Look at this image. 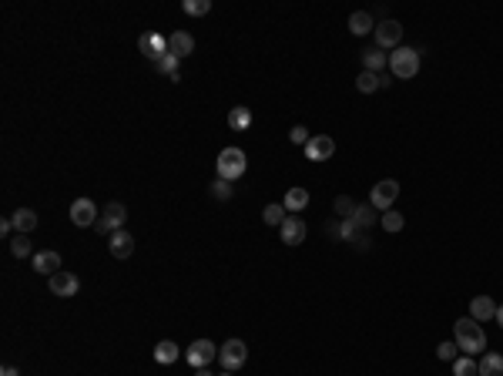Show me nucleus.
Here are the masks:
<instances>
[{
    "label": "nucleus",
    "mask_w": 503,
    "mask_h": 376,
    "mask_svg": "<svg viewBox=\"0 0 503 376\" xmlns=\"http://www.w3.org/2000/svg\"><path fill=\"white\" fill-rule=\"evenodd\" d=\"M453 343L460 346L467 356H476L480 349H487V333H483V326L473 316H467V319L453 322Z\"/></svg>",
    "instance_id": "1"
},
{
    "label": "nucleus",
    "mask_w": 503,
    "mask_h": 376,
    "mask_svg": "<svg viewBox=\"0 0 503 376\" xmlns=\"http://www.w3.org/2000/svg\"><path fill=\"white\" fill-rule=\"evenodd\" d=\"M10 252H14L17 259H27V255H34L31 239H27V235H14V239H10Z\"/></svg>",
    "instance_id": "29"
},
{
    "label": "nucleus",
    "mask_w": 503,
    "mask_h": 376,
    "mask_svg": "<svg viewBox=\"0 0 503 376\" xmlns=\"http://www.w3.org/2000/svg\"><path fill=\"white\" fill-rule=\"evenodd\" d=\"M245 360H249V346L242 343V340H228L225 346H219V363L225 373H235V370H242L245 366Z\"/></svg>",
    "instance_id": "4"
},
{
    "label": "nucleus",
    "mask_w": 503,
    "mask_h": 376,
    "mask_svg": "<svg viewBox=\"0 0 503 376\" xmlns=\"http://www.w3.org/2000/svg\"><path fill=\"white\" fill-rule=\"evenodd\" d=\"M125 222H127V209L121 205V202H108L104 209H101V219H97V232L101 235H114L118 228H125Z\"/></svg>",
    "instance_id": "5"
},
{
    "label": "nucleus",
    "mask_w": 503,
    "mask_h": 376,
    "mask_svg": "<svg viewBox=\"0 0 503 376\" xmlns=\"http://www.w3.org/2000/svg\"><path fill=\"white\" fill-rule=\"evenodd\" d=\"M476 370H480V376H503V356L500 353H483Z\"/></svg>",
    "instance_id": "19"
},
{
    "label": "nucleus",
    "mask_w": 503,
    "mask_h": 376,
    "mask_svg": "<svg viewBox=\"0 0 503 376\" xmlns=\"http://www.w3.org/2000/svg\"><path fill=\"white\" fill-rule=\"evenodd\" d=\"M349 31L352 34H369V31H376V24H373V14L369 10H356L352 17H349Z\"/></svg>",
    "instance_id": "21"
},
{
    "label": "nucleus",
    "mask_w": 503,
    "mask_h": 376,
    "mask_svg": "<svg viewBox=\"0 0 503 376\" xmlns=\"http://www.w3.org/2000/svg\"><path fill=\"white\" fill-rule=\"evenodd\" d=\"M221 376H235V373H221Z\"/></svg>",
    "instance_id": "42"
},
{
    "label": "nucleus",
    "mask_w": 503,
    "mask_h": 376,
    "mask_svg": "<svg viewBox=\"0 0 503 376\" xmlns=\"http://www.w3.org/2000/svg\"><path fill=\"white\" fill-rule=\"evenodd\" d=\"M195 376H212L208 370H195Z\"/></svg>",
    "instance_id": "41"
},
{
    "label": "nucleus",
    "mask_w": 503,
    "mask_h": 376,
    "mask_svg": "<svg viewBox=\"0 0 503 376\" xmlns=\"http://www.w3.org/2000/svg\"><path fill=\"white\" fill-rule=\"evenodd\" d=\"M10 222H14L17 235H27V232L37 228V212H34V209H17V212L10 215Z\"/></svg>",
    "instance_id": "18"
},
{
    "label": "nucleus",
    "mask_w": 503,
    "mask_h": 376,
    "mask_svg": "<svg viewBox=\"0 0 503 376\" xmlns=\"http://www.w3.org/2000/svg\"><path fill=\"white\" fill-rule=\"evenodd\" d=\"M155 71L168 74V81H171V78H178V58H175V54H164V58L155 64Z\"/></svg>",
    "instance_id": "31"
},
{
    "label": "nucleus",
    "mask_w": 503,
    "mask_h": 376,
    "mask_svg": "<svg viewBox=\"0 0 503 376\" xmlns=\"http://www.w3.org/2000/svg\"><path fill=\"white\" fill-rule=\"evenodd\" d=\"M389 71H393V78H403V81L416 78V74H419V51L400 44V47L389 54Z\"/></svg>",
    "instance_id": "2"
},
{
    "label": "nucleus",
    "mask_w": 503,
    "mask_h": 376,
    "mask_svg": "<svg viewBox=\"0 0 503 376\" xmlns=\"http://www.w3.org/2000/svg\"><path fill=\"white\" fill-rule=\"evenodd\" d=\"M382 228H386V232H400V228H403V225H406V219H403V215H400V212H393V209H389V212H382Z\"/></svg>",
    "instance_id": "32"
},
{
    "label": "nucleus",
    "mask_w": 503,
    "mask_h": 376,
    "mask_svg": "<svg viewBox=\"0 0 503 376\" xmlns=\"http://www.w3.org/2000/svg\"><path fill=\"white\" fill-rule=\"evenodd\" d=\"M97 219H101V212H97V205L91 198H74L71 202V222L77 228H91V225H97Z\"/></svg>",
    "instance_id": "9"
},
{
    "label": "nucleus",
    "mask_w": 503,
    "mask_h": 376,
    "mask_svg": "<svg viewBox=\"0 0 503 376\" xmlns=\"http://www.w3.org/2000/svg\"><path fill=\"white\" fill-rule=\"evenodd\" d=\"M352 246H356V249H369V246H373L369 232H366V228H359V232H356V239H352Z\"/></svg>",
    "instance_id": "37"
},
{
    "label": "nucleus",
    "mask_w": 503,
    "mask_h": 376,
    "mask_svg": "<svg viewBox=\"0 0 503 376\" xmlns=\"http://www.w3.org/2000/svg\"><path fill=\"white\" fill-rule=\"evenodd\" d=\"M376 219H379V215H376V209H373L369 202H366V205H356V215H352V222H356L359 228H366V232H369Z\"/></svg>",
    "instance_id": "24"
},
{
    "label": "nucleus",
    "mask_w": 503,
    "mask_h": 376,
    "mask_svg": "<svg viewBox=\"0 0 503 376\" xmlns=\"http://www.w3.org/2000/svg\"><path fill=\"white\" fill-rule=\"evenodd\" d=\"M396 195H400V182H396V178H382V182H376L373 191H369V205H373L376 212H389L393 202H396Z\"/></svg>",
    "instance_id": "6"
},
{
    "label": "nucleus",
    "mask_w": 503,
    "mask_h": 376,
    "mask_svg": "<svg viewBox=\"0 0 503 376\" xmlns=\"http://www.w3.org/2000/svg\"><path fill=\"white\" fill-rule=\"evenodd\" d=\"M289 138H292V145H302V148L312 141V134H309V128L306 125H295L292 131H289Z\"/></svg>",
    "instance_id": "35"
},
{
    "label": "nucleus",
    "mask_w": 503,
    "mask_h": 376,
    "mask_svg": "<svg viewBox=\"0 0 503 376\" xmlns=\"http://www.w3.org/2000/svg\"><path fill=\"white\" fill-rule=\"evenodd\" d=\"M34 272L40 276H58L61 272V255L58 252H34Z\"/></svg>",
    "instance_id": "15"
},
{
    "label": "nucleus",
    "mask_w": 503,
    "mask_h": 376,
    "mask_svg": "<svg viewBox=\"0 0 503 376\" xmlns=\"http://www.w3.org/2000/svg\"><path fill=\"white\" fill-rule=\"evenodd\" d=\"M185 360H188L195 370H208L212 360H219V346L212 340H195V343L185 349Z\"/></svg>",
    "instance_id": "7"
},
{
    "label": "nucleus",
    "mask_w": 503,
    "mask_h": 376,
    "mask_svg": "<svg viewBox=\"0 0 503 376\" xmlns=\"http://www.w3.org/2000/svg\"><path fill=\"white\" fill-rule=\"evenodd\" d=\"M282 205H285V212H302V209L309 205V191H306V188H289Z\"/></svg>",
    "instance_id": "22"
},
{
    "label": "nucleus",
    "mask_w": 503,
    "mask_h": 376,
    "mask_svg": "<svg viewBox=\"0 0 503 376\" xmlns=\"http://www.w3.org/2000/svg\"><path fill=\"white\" fill-rule=\"evenodd\" d=\"M245 168H249V158L242 148H225L215 161V172H219V178L225 182H235V178H242L245 175Z\"/></svg>",
    "instance_id": "3"
},
{
    "label": "nucleus",
    "mask_w": 503,
    "mask_h": 376,
    "mask_svg": "<svg viewBox=\"0 0 503 376\" xmlns=\"http://www.w3.org/2000/svg\"><path fill=\"white\" fill-rule=\"evenodd\" d=\"M262 219H265V225H282V222L289 219V212H285L282 202H272V205H265Z\"/></svg>",
    "instance_id": "26"
},
{
    "label": "nucleus",
    "mask_w": 503,
    "mask_h": 376,
    "mask_svg": "<svg viewBox=\"0 0 503 376\" xmlns=\"http://www.w3.org/2000/svg\"><path fill=\"white\" fill-rule=\"evenodd\" d=\"M456 353H460V346H456V343H440V346H437V356H440L443 363H453V360H456Z\"/></svg>",
    "instance_id": "36"
},
{
    "label": "nucleus",
    "mask_w": 503,
    "mask_h": 376,
    "mask_svg": "<svg viewBox=\"0 0 503 376\" xmlns=\"http://www.w3.org/2000/svg\"><path fill=\"white\" fill-rule=\"evenodd\" d=\"M108 249H111V255H114V259H127V255L134 252V239H131V232L118 228L114 235H108Z\"/></svg>",
    "instance_id": "16"
},
{
    "label": "nucleus",
    "mask_w": 503,
    "mask_h": 376,
    "mask_svg": "<svg viewBox=\"0 0 503 376\" xmlns=\"http://www.w3.org/2000/svg\"><path fill=\"white\" fill-rule=\"evenodd\" d=\"M191 51H195V37H191L188 31L168 34V54H175V58L182 61V58H188Z\"/></svg>",
    "instance_id": "14"
},
{
    "label": "nucleus",
    "mask_w": 503,
    "mask_h": 376,
    "mask_svg": "<svg viewBox=\"0 0 503 376\" xmlns=\"http://www.w3.org/2000/svg\"><path fill=\"white\" fill-rule=\"evenodd\" d=\"M279 232H282V242H285V246H302L309 228H306V222L299 219V215H289V219L279 225Z\"/></svg>",
    "instance_id": "12"
},
{
    "label": "nucleus",
    "mask_w": 503,
    "mask_h": 376,
    "mask_svg": "<svg viewBox=\"0 0 503 376\" xmlns=\"http://www.w3.org/2000/svg\"><path fill=\"white\" fill-rule=\"evenodd\" d=\"M336 155V141L329 134H312V141L306 145V158L309 161H329Z\"/></svg>",
    "instance_id": "11"
},
{
    "label": "nucleus",
    "mask_w": 503,
    "mask_h": 376,
    "mask_svg": "<svg viewBox=\"0 0 503 376\" xmlns=\"http://www.w3.org/2000/svg\"><path fill=\"white\" fill-rule=\"evenodd\" d=\"M178 356H182V349H178V343H171V340H161L155 346V363H161V366H171Z\"/></svg>",
    "instance_id": "20"
},
{
    "label": "nucleus",
    "mask_w": 503,
    "mask_h": 376,
    "mask_svg": "<svg viewBox=\"0 0 503 376\" xmlns=\"http://www.w3.org/2000/svg\"><path fill=\"white\" fill-rule=\"evenodd\" d=\"M249 125H251V111H249V108H242V104H238V108H232V111H228V128L245 131Z\"/></svg>",
    "instance_id": "25"
},
{
    "label": "nucleus",
    "mask_w": 503,
    "mask_h": 376,
    "mask_svg": "<svg viewBox=\"0 0 503 376\" xmlns=\"http://www.w3.org/2000/svg\"><path fill=\"white\" fill-rule=\"evenodd\" d=\"M356 88H359L363 94L379 91V74H373V71H363V74L356 78Z\"/></svg>",
    "instance_id": "28"
},
{
    "label": "nucleus",
    "mask_w": 503,
    "mask_h": 376,
    "mask_svg": "<svg viewBox=\"0 0 503 376\" xmlns=\"http://www.w3.org/2000/svg\"><path fill=\"white\" fill-rule=\"evenodd\" d=\"M373 34H376V47H379V51H396V47H400V40H403V24H400V21H382Z\"/></svg>",
    "instance_id": "10"
},
{
    "label": "nucleus",
    "mask_w": 503,
    "mask_h": 376,
    "mask_svg": "<svg viewBox=\"0 0 503 376\" xmlns=\"http://www.w3.org/2000/svg\"><path fill=\"white\" fill-rule=\"evenodd\" d=\"M470 316L476 322H487V319H497V303L490 296H476L470 303Z\"/></svg>",
    "instance_id": "17"
},
{
    "label": "nucleus",
    "mask_w": 503,
    "mask_h": 376,
    "mask_svg": "<svg viewBox=\"0 0 503 376\" xmlns=\"http://www.w3.org/2000/svg\"><path fill=\"white\" fill-rule=\"evenodd\" d=\"M0 376H21V373H17L14 366H3V370H0Z\"/></svg>",
    "instance_id": "39"
},
{
    "label": "nucleus",
    "mask_w": 503,
    "mask_h": 376,
    "mask_svg": "<svg viewBox=\"0 0 503 376\" xmlns=\"http://www.w3.org/2000/svg\"><path fill=\"white\" fill-rule=\"evenodd\" d=\"M77 289H81V279H77L74 272H58V276H51V292L61 296V299L77 296Z\"/></svg>",
    "instance_id": "13"
},
{
    "label": "nucleus",
    "mask_w": 503,
    "mask_h": 376,
    "mask_svg": "<svg viewBox=\"0 0 503 376\" xmlns=\"http://www.w3.org/2000/svg\"><path fill=\"white\" fill-rule=\"evenodd\" d=\"M363 67H366V71H373V74H379L382 67H389V58H386L379 47H373V51H363Z\"/></svg>",
    "instance_id": "23"
},
{
    "label": "nucleus",
    "mask_w": 503,
    "mask_h": 376,
    "mask_svg": "<svg viewBox=\"0 0 503 376\" xmlns=\"http://www.w3.org/2000/svg\"><path fill=\"white\" fill-rule=\"evenodd\" d=\"M232 185H235V182H225V178H219V182H212V188H208V191H212V198L228 202V198H232Z\"/></svg>",
    "instance_id": "33"
},
{
    "label": "nucleus",
    "mask_w": 503,
    "mask_h": 376,
    "mask_svg": "<svg viewBox=\"0 0 503 376\" xmlns=\"http://www.w3.org/2000/svg\"><path fill=\"white\" fill-rule=\"evenodd\" d=\"M10 228H14V222H10V219L0 222V235H10Z\"/></svg>",
    "instance_id": "38"
},
{
    "label": "nucleus",
    "mask_w": 503,
    "mask_h": 376,
    "mask_svg": "<svg viewBox=\"0 0 503 376\" xmlns=\"http://www.w3.org/2000/svg\"><path fill=\"white\" fill-rule=\"evenodd\" d=\"M138 51H141L148 61L158 64L164 54H168V37H164V34H158V31L141 34V37H138Z\"/></svg>",
    "instance_id": "8"
},
{
    "label": "nucleus",
    "mask_w": 503,
    "mask_h": 376,
    "mask_svg": "<svg viewBox=\"0 0 503 376\" xmlns=\"http://www.w3.org/2000/svg\"><path fill=\"white\" fill-rule=\"evenodd\" d=\"M453 376H480L476 360H473V356H456V360H453Z\"/></svg>",
    "instance_id": "27"
},
{
    "label": "nucleus",
    "mask_w": 503,
    "mask_h": 376,
    "mask_svg": "<svg viewBox=\"0 0 503 376\" xmlns=\"http://www.w3.org/2000/svg\"><path fill=\"white\" fill-rule=\"evenodd\" d=\"M332 209H336L339 219H352V215H356V202H352L349 195H339V198L332 202Z\"/></svg>",
    "instance_id": "30"
},
{
    "label": "nucleus",
    "mask_w": 503,
    "mask_h": 376,
    "mask_svg": "<svg viewBox=\"0 0 503 376\" xmlns=\"http://www.w3.org/2000/svg\"><path fill=\"white\" fill-rule=\"evenodd\" d=\"M497 322H500V329H503V306H497Z\"/></svg>",
    "instance_id": "40"
},
{
    "label": "nucleus",
    "mask_w": 503,
    "mask_h": 376,
    "mask_svg": "<svg viewBox=\"0 0 503 376\" xmlns=\"http://www.w3.org/2000/svg\"><path fill=\"white\" fill-rule=\"evenodd\" d=\"M182 7H185V14H191V17H201V14L212 10V0H185Z\"/></svg>",
    "instance_id": "34"
}]
</instances>
